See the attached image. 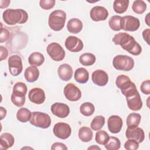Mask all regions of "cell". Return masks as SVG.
<instances>
[{
    "label": "cell",
    "instance_id": "4fadbf2b",
    "mask_svg": "<svg viewBox=\"0 0 150 150\" xmlns=\"http://www.w3.org/2000/svg\"><path fill=\"white\" fill-rule=\"evenodd\" d=\"M90 16L91 19L96 22L105 21L108 16V12L103 6H96L91 8L90 12Z\"/></svg>",
    "mask_w": 150,
    "mask_h": 150
},
{
    "label": "cell",
    "instance_id": "8992f818",
    "mask_svg": "<svg viewBox=\"0 0 150 150\" xmlns=\"http://www.w3.org/2000/svg\"><path fill=\"white\" fill-rule=\"evenodd\" d=\"M29 121L30 123L35 127L43 129L49 128L51 124V118L50 116L46 113L39 111L32 112Z\"/></svg>",
    "mask_w": 150,
    "mask_h": 150
},
{
    "label": "cell",
    "instance_id": "52a82bcc",
    "mask_svg": "<svg viewBox=\"0 0 150 150\" xmlns=\"http://www.w3.org/2000/svg\"><path fill=\"white\" fill-rule=\"evenodd\" d=\"M46 51L50 57L56 62H60L65 57V51L61 45L56 42H52L48 45Z\"/></svg>",
    "mask_w": 150,
    "mask_h": 150
},
{
    "label": "cell",
    "instance_id": "277c9868",
    "mask_svg": "<svg viewBox=\"0 0 150 150\" xmlns=\"http://www.w3.org/2000/svg\"><path fill=\"white\" fill-rule=\"evenodd\" d=\"M66 19V13L62 10H55L49 16L48 23L49 27L54 31H60L64 26Z\"/></svg>",
    "mask_w": 150,
    "mask_h": 150
},
{
    "label": "cell",
    "instance_id": "f6af8a7d",
    "mask_svg": "<svg viewBox=\"0 0 150 150\" xmlns=\"http://www.w3.org/2000/svg\"><path fill=\"white\" fill-rule=\"evenodd\" d=\"M149 33L150 29L149 28L144 30V31L142 32L143 38L148 45H149Z\"/></svg>",
    "mask_w": 150,
    "mask_h": 150
},
{
    "label": "cell",
    "instance_id": "83f0119b",
    "mask_svg": "<svg viewBox=\"0 0 150 150\" xmlns=\"http://www.w3.org/2000/svg\"><path fill=\"white\" fill-rule=\"evenodd\" d=\"M128 5V0H115L113 3V9L117 13L121 14L127 10Z\"/></svg>",
    "mask_w": 150,
    "mask_h": 150
},
{
    "label": "cell",
    "instance_id": "2e32d148",
    "mask_svg": "<svg viewBox=\"0 0 150 150\" xmlns=\"http://www.w3.org/2000/svg\"><path fill=\"white\" fill-rule=\"evenodd\" d=\"M122 118L116 115H111L107 121V126L108 130L113 134L118 133L122 127Z\"/></svg>",
    "mask_w": 150,
    "mask_h": 150
},
{
    "label": "cell",
    "instance_id": "b9f144b4",
    "mask_svg": "<svg viewBox=\"0 0 150 150\" xmlns=\"http://www.w3.org/2000/svg\"><path fill=\"white\" fill-rule=\"evenodd\" d=\"M9 32L5 28H1V36L0 43H4L7 41L9 38Z\"/></svg>",
    "mask_w": 150,
    "mask_h": 150
},
{
    "label": "cell",
    "instance_id": "f35d334b",
    "mask_svg": "<svg viewBox=\"0 0 150 150\" xmlns=\"http://www.w3.org/2000/svg\"><path fill=\"white\" fill-rule=\"evenodd\" d=\"M55 3V0H40L39 5L43 9L49 10L54 7Z\"/></svg>",
    "mask_w": 150,
    "mask_h": 150
},
{
    "label": "cell",
    "instance_id": "60d3db41",
    "mask_svg": "<svg viewBox=\"0 0 150 150\" xmlns=\"http://www.w3.org/2000/svg\"><path fill=\"white\" fill-rule=\"evenodd\" d=\"M141 91L142 93L146 95L150 94V81L149 80H146L144 81L140 86Z\"/></svg>",
    "mask_w": 150,
    "mask_h": 150
},
{
    "label": "cell",
    "instance_id": "d590c367",
    "mask_svg": "<svg viewBox=\"0 0 150 150\" xmlns=\"http://www.w3.org/2000/svg\"><path fill=\"white\" fill-rule=\"evenodd\" d=\"M110 138V136L108 133L104 130H98L96 134L95 140L96 142L100 145H103L107 144Z\"/></svg>",
    "mask_w": 150,
    "mask_h": 150
},
{
    "label": "cell",
    "instance_id": "e0dca14e",
    "mask_svg": "<svg viewBox=\"0 0 150 150\" xmlns=\"http://www.w3.org/2000/svg\"><path fill=\"white\" fill-rule=\"evenodd\" d=\"M126 100L128 108L132 111H139L142 107V101L138 91L128 97H127Z\"/></svg>",
    "mask_w": 150,
    "mask_h": 150
},
{
    "label": "cell",
    "instance_id": "cb8c5ba5",
    "mask_svg": "<svg viewBox=\"0 0 150 150\" xmlns=\"http://www.w3.org/2000/svg\"><path fill=\"white\" fill-rule=\"evenodd\" d=\"M74 77L77 83L84 84L87 83L89 79V73L84 67H80L76 70Z\"/></svg>",
    "mask_w": 150,
    "mask_h": 150
},
{
    "label": "cell",
    "instance_id": "d6a6232c",
    "mask_svg": "<svg viewBox=\"0 0 150 150\" xmlns=\"http://www.w3.org/2000/svg\"><path fill=\"white\" fill-rule=\"evenodd\" d=\"M132 9L137 14H142L146 9V4L142 0L134 1L132 5Z\"/></svg>",
    "mask_w": 150,
    "mask_h": 150
},
{
    "label": "cell",
    "instance_id": "4316f807",
    "mask_svg": "<svg viewBox=\"0 0 150 150\" xmlns=\"http://www.w3.org/2000/svg\"><path fill=\"white\" fill-rule=\"evenodd\" d=\"M141 120V116L139 114L132 112L129 114L126 120V123L128 128H132L137 127L139 125Z\"/></svg>",
    "mask_w": 150,
    "mask_h": 150
},
{
    "label": "cell",
    "instance_id": "74e56055",
    "mask_svg": "<svg viewBox=\"0 0 150 150\" xmlns=\"http://www.w3.org/2000/svg\"><path fill=\"white\" fill-rule=\"evenodd\" d=\"M27 90H28V88L26 85L24 83L19 81V82L16 83L14 84L13 87L12 92L26 95L27 93Z\"/></svg>",
    "mask_w": 150,
    "mask_h": 150
},
{
    "label": "cell",
    "instance_id": "ba28073f",
    "mask_svg": "<svg viewBox=\"0 0 150 150\" xmlns=\"http://www.w3.org/2000/svg\"><path fill=\"white\" fill-rule=\"evenodd\" d=\"M139 26V20L133 16H124L121 19V29L125 31L134 32L137 30Z\"/></svg>",
    "mask_w": 150,
    "mask_h": 150
},
{
    "label": "cell",
    "instance_id": "6da1fadb",
    "mask_svg": "<svg viewBox=\"0 0 150 150\" xmlns=\"http://www.w3.org/2000/svg\"><path fill=\"white\" fill-rule=\"evenodd\" d=\"M112 42L115 45H120L121 47L129 53L138 56L142 52L140 45L135 40L132 36L125 32H120L114 35Z\"/></svg>",
    "mask_w": 150,
    "mask_h": 150
},
{
    "label": "cell",
    "instance_id": "d4e9b609",
    "mask_svg": "<svg viewBox=\"0 0 150 150\" xmlns=\"http://www.w3.org/2000/svg\"><path fill=\"white\" fill-rule=\"evenodd\" d=\"M44 62L45 57L40 52H33L28 57V62L31 66H40Z\"/></svg>",
    "mask_w": 150,
    "mask_h": 150
},
{
    "label": "cell",
    "instance_id": "ab89813d",
    "mask_svg": "<svg viewBox=\"0 0 150 150\" xmlns=\"http://www.w3.org/2000/svg\"><path fill=\"white\" fill-rule=\"evenodd\" d=\"M124 148L127 150H136L139 148V143L134 139H128L124 144Z\"/></svg>",
    "mask_w": 150,
    "mask_h": 150
},
{
    "label": "cell",
    "instance_id": "ee69618b",
    "mask_svg": "<svg viewBox=\"0 0 150 150\" xmlns=\"http://www.w3.org/2000/svg\"><path fill=\"white\" fill-rule=\"evenodd\" d=\"M0 53H1V60L6 59L8 56V51L7 49L2 46H0Z\"/></svg>",
    "mask_w": 150,
    "mask_h": 150
},
{
    "label": "cell",
    "instance_id": "4dcf8cb0",
    "mask_svg": "<svg viewBox=\"0 0 150 150\" xmlns=\"http://www.w3.org/2000/svg\"><path fill=\"white\" fill-rule=\"evenodd\" d=\"M94 110L95 108L94 105L90 102H85L83 103L80 107V111L81 114L86 117L93 115Z\"/></svg>",
    "mask_w": 150,
    "mask_h": 150
},
{
    "label": "cell",
    "instance_id": "681fc988",
    "mask_svg": "<svg viewBox=\"0 0 150 150\" xmlns=\"http://www.w3.org/2000/svg\"><path fill=\"white\" fill-rule=\"evenodd\" d=\"M149 14H150L149 13H147V15H146V16H145V22H146V23L147 24L148 26L150 25L149 22Z\"/></svg>",
    "mask_w": 150,
    "mask_h": 150
},
{
    "label": "cell",
    "instance_id": "7402d4cb",
    "mask_svg": "<svg viewBox=\"0 0 150 150\" xmlns=\"http://www.w3.org/2000/svg\"><path fill=\"white\" fill-rule=\"evenodd\" d=\"M26 80L29 83L36 81L39 76V71L36 66H30L27 67L24 72Z\"/></svg>",
    "mask_w": 150,
    "mask_h": 150
},
{
    "label": "cell",
    "instance_id": "5bb4252c",
    "mask_svg": "<svg viewBox=\"0 0 150 150\" xmlns=\"http://www.w3.org/2000/svg\"><path fill=\"white\" fill-rule=\"evenodd\" d=\"M50 110L52 114L61 118L67 117L70 113L69 107L62 103H55L52 105Z\"/></svg>",
    "mask_w": 150,
    "mask_h": 150
},
{
    "label": "cell",
    "instance_id": "603a6c76",
    "mask_svg": "<svg viewBox=\"0 0 150 150\" xmlns=\"http://www.w3.org/2000/svg\"><path fill=\"white\" fill-rule=\"evenodd\" d=\"M67 29L70 33H78L83 29V23L78 18L70 19L67 22Z\"/></svg>",
    "mask_w": 150,
    "mask_h": 150
},
{
    "label": "cell",
    "instance_id": "ffe728a7",
    "mask_svg": "<svg viewBox=\"0 0 150 150\" xmlns=\"http://www.w3.org/2000/svg\"><path fill=\"white\" fill-rule=\"evenodd\" d=\"M57 74L62 80L64 81H69L71 79L73 76L72 67L69 64H62L58 67Z\"/></svg>",
    "mask_w": 150,
    "mask_h": 150
},
{
    "label": "cell",
    "instance_id": "7a4b0ae2",
    "mask_svg": "<svg viewBox=\"0 0 150 150\" xmlns=\"http://www.w3.org/2000/svg\"><path fill=\"white\" fill-rule=\"evenodd\" d=\"M2 18L4 22L8 25L23 24L28 21V14L22 9H7L4 11Z\"/></svg>",
    "mask_w": 150,
    "mask_h": 150
},
{
    "label": "cell",
    "instance_id": "bcb514c9",
    "mask_svg": "<svg viewBox=\"0 0 150 150\" xmlns=\"http://www.w3.org/2000/svg\"><path fill=\"white\" fill-rule=\"evenodd\" d=\"M10 2L11 1H9V0H5V1L1 0V1H0V8L1 9L7 8L9 5Z\"/></svg>",
    "mask_w": 150,
    "mask_h": 150
},
{
    "label": "cell",
    "instance_id": "e575fe53",
    "mask_svg": "<svg viewBox=\"0 0 150 150\" xmlns=\"http://www.w3.org/2000/svg\"><path fill=\"white\" fill-rule=\"evenodd\" d=\"M104 146L107 150H117L120 148L121 142L117 137H110L108 141Z\"/></svg>",
    "mask_w": 150,
    "mask_h": 150
},
{
    "label": "cell",
    "instance_id": "d6986e66",
    "mask_svg": "<svg viewBox=\"0 0 150 150\" xmlns=\"http://www.w3.org/2000/svg\"><path fill=\"white\" fill-rule=\"evenodd\" d=\"M93 82L98 86H105L108 81L107 73L103 70H96L91 75Z\"/></svg>",
    "mask_w": 150,
    "mask_h": 150
},
{
    "label": "cell",
    "instance_id": "f1b7e54d",
    "mask_svg": "<svg viewBox=\"0 0 150 150\" xmlns=\"http://www.w3.org/2000/svg\"><path fill=\"white\" fill-rule=\"evenodd\" d=\"M96 56L91 53H84L79 57L80 63L86 66H90L93 65L96 62Z\"/></svg>",
    "mask_w": 150,
    "mask_h": 150
},
{
    "label": "cell",
    "instance_id": "836d02e7",
    "mask_svg": "<svg viewBox=\"0 0 150 150\" xmlns=\"http://www.w3.org/2000/svg\"><path fill=\"white\" fill-rule=\"evenodd\" d=\"M11 100L15 105L18 107H21L25 104L26 97L24 94L12 92Z\"/></svg>",
    "mask_w": 150,
    "mask_h": 150
},
{
    "label": "cell",
    "instance_id": "9c48e42d",
    "mask_svg": "<svg viewBox=\"0 0 150 150\" xmlns=\"http://www.w3.org/2000/svg\"><path fill=\"white\" fill-rule=\"evenodd\" d=\"M9 71L13 76L20 74L23 70L22 61L21 57L18 54L9 56L8 60Z\"/></svg>",
    "mask_w": 150,
    "mask_h": 150
},
{
    "label": "cell",
    "instance_id": "ac0fdd59",
    "mask_svg": "<svg viewBox=\"0 0 150 150\" xmlns=\"http://www.w3.org/2000/svg\"><path fill=\"white\" fill-rule=\"evenodd\" d=\"M125 136L127 139H134L139 144L142 142L145 139L144 130L138 127L132 128H127L125 131Z\"/></svg>",
    "mask_w": 150,
    "mask_h": 150
},
{
    "label": "cell",
    "instance_id": "30bf717a",
    "mask_svg": "<svg viewBox=\"0 0 150 150\" xmlns=\"http://www.w3.org/2000/svg\"><path fill=\"white\" fill-rule=\"evenodd\" d=\"M53 131L56 137L62 139H66L70 136L71 129L67 123L57 122L54 125Z\"/></svg>",
    "mask_w": 150,
    "mask_h": 150
},
{
    "label": "cell",
    "instance_id": "8fae6325",
    "mask_svg": "<svg viewBox=\"0 0 150 150\" xmlns=\"http://www.w3.org/2000/svg\"><path fill=\"white\" fill-rule=\"evenodd\" d=\"M64 95L70 101H77L81 97L80 90L73 83H68L66 85L63 90Z\"/></svg>",
    "mask_w": 150,
    "mask_h": 150
},
{
    "label": "cell",
    "instance_id": "44dd1931",
    "mask_svg": "<svg viewBox=\"0 0 150 150\" xmlns=\"http://www.w3.org/2000/svg\"><path fill=\"white\" fill-rule=\"evenodd\" d=\"M14 142L15 138L11 134L3 133L0 137V149L2 150L8 149L13 145Z\"/></svg>",
    "mask_w": 150,
    "mask_h": 150
},
{
    "label": "cell",
    "instance_id": "7dc6e473",
    "mask_svg": "<svg viewBox=\"0 0 150 150\" xmlns=\"http://www.w3.org/2000/svg\"><path fill=\"white\" fill-rule=\"evenodd\" d=\"M6 115V110L3 107H0V120H3Z\"/></svg>",
    "mask_w": 150,
    "mask_h": 150
},
{
    "label": "cell",
    "instance_id": "5b68a950",
    "mask_svg": "<svg viewBox=\"0 0 150 150\" xmlns=\"http://www.w3.org/2000/svg\"><path fill=\"white\" fill-rule=\"evenodd\" d=\"M114 67L118 70L130 71L134 66V59L128 56L119 54L115 56L112 60Z\"/></svg>",
    "mask_w": 150,
    "mask_h": 150
},
{
    "label": "cell",
    "instance_id": "f546056e",
    "mask_svg": "<svg viewBox=\"0 0 150 150\" xmlns=\"http://www.w3.org/2000/svg\"><path fill=\"white\" fill-rule=\"evenodd\" d=\"M32 112L26 108H21L16 113L17 120L21 122H26L30 120Z\"/></svg>",
    "mask_w": 150,
    "mask_h": 150
},
{
    "label": "cell",
    "instance_id": "484cf974",
    "mask_svg": "<svg viewBox=\"0 0 150 150\" xmlns=\"http://www.w3.org/2000/svg\"><path fill=\"white\" fill-rule=\"evenodd\" d=\"M93 131L89 127H82L79 130L78 136L82 142H90L93 138Z\"/></svg>",
    "mask_w": 150,
    "mask_h": 150
},
{
    "label": "cell",
    "instance_id": "9a60e30c",
    "mask_svg": "<svg viewBox=\"0 0 150 150\" xmlns=\"http://www.w3.org/2000/svg\"><path fill=\"white\" fill-rule=\"evenodd\" d=\"M29 100L36 104H41L44 103L46 96L43 89L38 87L32 88L28 94Z\"/></svg>",
    "mask_w": 150,
    "mask_h": 150
},
{
    "label": "cell",
    "instance_id": "8d00e7d4",
    "mask_svg": "<svg viewBox=\"0 0 150 150\" xmlns=\"http://www.w3.org/2000/svg\"><path fill=\"white\" fill-rule=\"evenodd\" d=\"M122 17L119 15H114L111 16L108 21L110 28L114 31H119L121 29V19Z\"/></svg>",
    "mask_w": 150,
    "mask_h": 150
},
{
    "label": "cell",
    "instance_id": "3957f363",
    "mask_svg": "<svg viewBox=\"0 0 150 150\" xmlns=\"http://www.w3.org/2000/svg\"><path fill=\"white\" fill-rule=\"evenodd\" d=\"M115 84L121 90L122 94L126 97L138 92L134 83L131 81L129 77L126 75H119L116 79Z\"/></svg>",
    "mask_w": 150,
    "mask_h": 150
},
{
    "label": "cell",
    "instance_id": "7c38bea8",
    "mask_svg": "<svg viewBox=\"0 0 150 150\" xmlns=\"http://www.w3.org/2000/svg\"><path fill=\"white\" fill-rule=\"evenodd\" d=\"M64 46L71 52H79L83 49L84 45L81 39L74 36H70L66 39Z\"/></svg>",
    "mask_w": 150,
    "mask_h": 150
},
{
    "label": "cell",
    "instance_id": "7bdbcfd3",
    "mask_svg": "<svg viewBox=\"0 0 150 150\" xmlns=\"http://www.w3.org/2000/svg\"><path fill=\"white\" fill-rule=\"evenodd\" d=\"M51 149L52 150H66L67 149V147L65 144L61 142H54L52 144L51 146Z\"/></svg>",
    "mask_w": 150,
    "mask_h": 150
},
{
    "label": "cell",
    "instance_id": "1f68e13d",
    "mask_svg": "<svg viewBox=\"0 0 150 150\" xmlns=\"http://www.w3.org/2000/svg\"><path fill=\"white\" fill-rule=\"evenodd\" d=\"M105 124V117L103 115H97L92 120L90 127L94 131L100 130Z\"/></svg>",
    "mask_w": 150,
    "mask_h": 150
},
{
    "label": "cell",
    "instance_id": "c3c4849f",
    "mask_svg": "<svg viewBox=\"0 0 150 150\" xmlns=\"http://www.w3.org/2000/svg\"><path fill=\"white\" fill-rule=\"evenodd\" d=\"M87 149H100V150H101V148L97 145H91V146L88 147Z\"/></svg>",
    "mask_w": 150,
    "mask_h": 150
}]
</instances>
